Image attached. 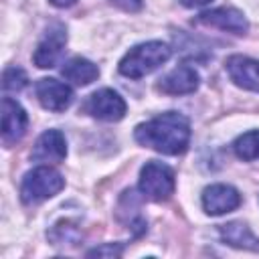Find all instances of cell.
I'll list each match as a JSON object with an SVG mask.
<instances>
[{"label":"cell","instance_id":"2e32d148","mask_svg":"<svg viewBox=\"0 0 259 259\" xmlns=\"http://www.w3.org/2000/svg\"><path fill=\"white\" fill-rule=\"evenodd\" d=\"M233 150L245 162H251V160L259 158V130H253V132H247V134L239 136L233 144Z\"/></svg>","mask_w":259,"mask_h":259},{"label":"cell","instance_id":"9c48e42d","mask_svg":"<svg viewBox=\"0 0 259 259\" xmlns=\"http://www.w3.org/2000/svg\"><path fill=\"white\" fill-rule=\"evenodd\" d=\"M65 42H67V32L61 24H55L47 30V34L42 36V40L38 42L36 51H34V65L38 69H51L57 65V61L61 59L63 55V49H65Z\"/></svg>","mask_w":259,"mask_h":259},{"label":"cell","instance_id":"7c38bea8","mask_svg":"<svg viewBox=\"0 0 259 259\" xmlns=\"http://www.w3.org/2000/svg\"><path fill=\"white\" fill-rule=\"evenodd\" d=\"M200 24L204 26H214L233 34H245L249 28L247 18L243 16V12L235 10V8H214V10H206L196 18Z\"/></svg>","mask_w":259,"mask_h":259},{"label":"cell","instance_id":"e0dca14e","mask_svg":"<svg viewBox=\"0 0 259 259\" xmlns=\"http://www.w3.org/2000/svg\"><path fill=\"white\" fill-rule=\"evenodd\" d=\"M26 81H28V77L20 67H8L2 75V85L6 91H14V93L22 91L26 87Z\"/></svg>","mask_w":259,"mask_h":259},{"label":"cell","instance_id":"52a82bcc","mask_svg":"<svg viewBox=\"0 0 259 259\" xmlns=\"http://www.w3.org/2000/svg\"><path fill=\"white\" fill-rule=\"evenodd\" d=\"M34 93L36 99L40 101V105L49 111H65L71 101H73V91L69 85H65L63 81L57 79H38L34 85Z\"/></svg>","mask_w":259,"mask_h":259},{"label":"cell","instance_id":"3957f363","mask_svg":"<svg viewBox=\"0 0 259 259\" xmlns=\"http://www.w3.org/2000/svg\"><path fill=\"white\" fill-rule=\"evenodd\" d=\"M63 186H65V178L55 168L38 166L24 174L20 184V198L24 204H38L59 194Z\"/></svg>","mask_w":259,"mask_h":259},{"label":"cell","instance_id":"d6986e66","mask_svg":"<svg viewBox=\"0 0 259 259\" xmlns=\"http://www.w3.org/2000/svg\"><path fill=\"white\" fill-rule=\"evenodd\" d=\"M109 2L115 4V6H119L125 12H138L144 6V0H109Z\"/></svg>","mask_w":259,"mask_h":259},{"label":"cell","instance_id":"5b68a950","mask_svg":"<svg viewBox=\"0 0 259 259\" xmlns=\"http://www.w3.org/2000/svg\"><path fill=\"white\" fill-rule=\"evenodd\" d=\"M85 111L101 121H119L125 115V101L113 89H99L85 101Z\"/></svg>","mask_w":259,"mask_h":259},{"label":"cell","instance_id":"ac0fdd59","mask_svg":"<svg viewBox=\"0 0 259 259\" xmlns=\"http://www.w3.org/2000/svg\"><path fill=\"white\" fill-rule=\"evenodd\" d=\"M89 257H119L121 255V245L117 243H109V245H103V247H95L87 253Z\"/></svg>","mask_w":259,"mask_h":259},{"label":"cell","instance_id":"44dd1931","mask_svg":"<svg viewBox=\"0 0 259 259\" xmlns=\"http://www.w3.org/2000/svg\"><path fill=\"white\" fill-rule=\"evenodd\" d=\"M53 6H57V8H69V6H73L77 0H49Z\"/></svg>","mask_w":259,"mask_h":259},{"label":"cell","instance_id":"6da1fadb","mask_svg":"<svg viewBox=\"0 0 259 259\" xmlns=\"http://www.w3.org/2000/svg\"><path fill=\"white\" fill-rule=\"evenodd\" d=\"M134 138L144 148H152L166 156H178L188 150L190 123L182 113L166 111L146 123H140Z\"/></svg>","mask_w":259,"mask_h":259},{"label":"cell","instance_id":"30bf717a","mask_svg":"<svg viewBox=\"0 0 259 259\" xmlns=\"http://www.w3.org/2000/svg\"><path fill=\"white\" fill-rule=\"evenodd\" d=\"M65 156H67V142L59 130L42 132L30 152V160L42 164H59L65 160Z\"/></svg>","mask_w":259,"mask_h":259},{"label":"cell","instance_id":"277c9868","mask_svg":"<svg viewBox=\"0 0 259 259\" xmlns=\"http://www.w3.org/2000/svg\"><path fill=\"white\" fill-rule=\"evenodd\" d=\"M176 188V180H174V172L170 166L150 160L142 166L140 170V190L144 196H148L150 200H166L172 196Z\"/></svg>","mask_w":259,"mask_h":259},{"label":"cell","instance_id":"7a4b0ae2","mask_svg":"<svg viewBox=\"0 0 259 259\" xmlns=\"http://www.w3.org/2000/svg\"><path fill=\"white\" fill-rule=\"evenodd\" d=\"M172 55V49L162 40H150L132 47L119 61V73L130 79H142L164 65Z\"/></svg>","mask_w":259,"mask_h":259},{"label":"cell","instance_id":"ba28073f","mask_svg":"<svg viewBox=\"0 0 259 259\" xmlns=\"http://www.w3.org/2000/svg\"><path fill=\"white\" fill-rule=\"evenodd\" d=\"M28 127V115L22 105L10 97L2 99V142L6 146L16 144L22 140Z\"/></svg>","mask_w":259,"mask_h":259},{"label":"cell","instance_id":"ffe728a7","mask_svg":"<svg viewBox=\"0 0 259 259\" xmlns=\"http://www.w3.org/2000/svg\"><path fill=\"white\" fill-rule=\"evenodd\" d=\"M182 6H186V8H198V6H204V4H208V2H212V0H178Z\"/></svg>","mask_w":259,"mask_h":259},{"label":"cell","instance_id":"8fae6325","mask_svg":"<svg viewBox=\"0 0 259 259\" xmlns=\"http://www.w3.org/2000/svg\"><path fill=\"white\" fill-rule=\"evenodd\" d=\"M225 69L235 85L259 93V61L243 55H233L227 59Z\"/></svg>","mask_w":259,"mask_h":259},{"label":"cell","instance_id":"5bb4252c","mask_svg":"<svg viewBox=\"0 0 259 259\" xmlns=\"http://www.w3.org/2000/svg\"><path fill=\"white\" fill-rule=\"evenodd\" d=\"M63 77L75 85H89L93 83L97 77H99V69L97 65H93L89 59H83V57H73L69 59L63 69H61Z\"/></svg>","mask_w":259,"mask_h":259},{"label":"cell","instance_id":"4fadbf2b","mask_svg":"<svg viewBox=\"0 0 259 259\" xmlns=\"http://www.w3.org/2000/svg\"><path fill=\"white\" fill-rule=\"evenodd\" d=\"M198 83H200L198 73L188 65H180V67L172 69L166 77L160 79L158 89L168 95H186V93L196 91Z\"/></svg>","mask_w":259,"mask_h":259},{"label":"cell","instance_id":"9a60e30c","mask_svg":"<svg viewBox=\"0 0 259 259\" xmlns=\"http://www.w3.org/2000/svg\"><path fill=\"white\" fill-rule=\"evenodd\" d=\"M221 239L233 247H239V249H251V251L259 249V239L253 235V231L245 223H239V221L223 225L221 227Z\"/></svg>","mask_w":259,"mask_h":259},{"label":"cell","instance_id":"8992f818","mask_svg":"<svg viewBox=\"0 0 259 259\" xmlns=\"http://www.w3.org/2000/svg\"><path fill=\"white\" fill-rule=\"evenodd\" d=\"M241 204V194L229 184H210L202 190V208L210 217L235 210Z\"/></svg>","mask_w":259,"mask_h":259}]
</instances>
